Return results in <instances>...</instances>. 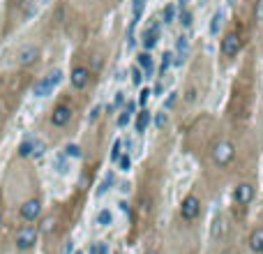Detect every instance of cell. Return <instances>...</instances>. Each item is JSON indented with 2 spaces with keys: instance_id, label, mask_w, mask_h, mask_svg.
Wrapping results in <instances>:
<instances>
[{
  "instance_id": "obj_1",
  "label": "cell",
  "mask_w": 263,
  "mask_h": 254,
  "mask_svg": "<svg viewBox=\"0 0 263 254\" xmlns=\"http://www.w3.org/2000/svg\"><path fill=\"white\" fill-rule=\"evenodd\" d=\"M238 125H224L212 118H199L185 134V148L199 159L208 185H219L240 171L245 146L238 141Z\"/></svg>"
},
{
  "instance_id": "obj_3",
  "label": "cell",
  "mask_w": 263,
  "mask_h": 254,
  "mask_svg": "<svg viewBox=\"0 0 263 254\" xmlns=\"http://www.w3.org/2000/svg\"><path fill=\"white\" fill-rule=\"evenodd\" d=\"M249 23H245L243 19H233L226 26L224 35H222V42H219V56H222V62H233L243 53L247 44V37H249Z\"/></svg>"
},
{
  "instance_id": "obj_35",
  "label": "cell",
  "mask_w": 263,
  "mask_h": 254,
  "mask_svg": "<svg viewBox=\"0 0 263 254\" xmlns=\"http://www.w3.org/2000/svg\"><path fill=\"white\" fill-rule=\"evenodd\" d=\"M125 102V93H118V95H115V106H120Z\"/></svg>"
},
{
  "instance_id": "obj_22",
  "label": "cell",
  "mask_w": 263,
  "mask_h": 254,
  "mask_svg": "<svg viewBox=\"0 0 263 254\" xmlns=\"http://www.w3.org/2000/svg\"><path fill=\"white\" fill-rule=\"evenodd\" d=\"M175 14H178L175 5H173V2H169L167 7H164V17H162V23H173V21H175Z\"/></svg>"
},
{
  "instance_id": "obj_19",
  "label": "cell",
  "mask_w": 263,
  "mask_h": 254,
  "mask_svg": "<svg viewBox=\"0 0 263 254\" xmlns=\"http://www.w3.org/2000/svg\"><path fill=\"white\" fill-rule=\"evenodd\" d=\"M148 123H150V114L146 111V109H143V111H139V114H136V132H139V134H143V132H146V127H148Z\"/></svg>"
},
{
  "instance_id": "obj_2",
  "label": "cell",
  "mask_w": 263,
  "mask_h": 254,
  "mask_svg": "<svg viewBox=\"0 0 263 254\" xmlns=\"http://www.w3.org/2000/svg\"><path fill=\"white\" fill-rule=\"evenodd\" d=\"M254 60L243 62V67L238 70L236 79L231 83V95L226 102V120L231 125L245 127L252 118V109H254V97H256V77H254Z\"/></svg>"
},
{
  "instance_id": "obj_34",
  "label": "cell",
  "mask_w": 263,
  "mask_h": 254,
  "mask_svg": "<svg viewBox=\"0 0 263 254\" xmlns=\"http://www.w3.org/2000/svg\"><path fill=\"white\" fill-rule=\"evenodd\" d=\"M152 95V93H150L148 88H146V90H141V104H146V102H148V97Z\"/></svg>"
},
{
  "instance_id": "obj_27",
  "label": "cell",
  "mask_w": 263,
  "mask_h": 254,
  "mask_svg": "<svg viewBox=\"0 0 263 254\" xmlns=\"http://www.w3.org/2000/svg\"><path fill=\"white\" fill-rule=\"evenodd\" d=\"M65 155H67V157H81L79 146H74V143H70V146L65 148Z\"/></svg>"
},
{
  "instance_id": "obj_26",
  "label": "cell",
  "mask_w": 263,
  "mask_h": 254,
  "mask_svg": "<svg viewBox=\"0 0 263 254\" xmlns=\"http://www.w3.org/2000/svg\"><path fill=\"white\" fill-rule=\"evenodd\" d=\"M19 155H21V157H30V155H33V141H26V143H21V148H19Z\"/></svg>"
},
{
  "instance_id": "obj_5",
  "label": "cell",
  "mask_w": 263,
  "mask_h": 254,
  "mask_svg": "<svg viewBox=\"0 0 263 254\" xmlns=\"http://www.w3.org/2000/svg\"><path fill=\"white\" fill-rule=\"evenodd\" d=\"M203 213V199L199 190H189L185 194V199L180 201V219L187 222V224H194L196 219L201 217Z\"/></svg>"
},
{
  "instance_id": "obj_31",
  "label": "cell",
  "mask_w": 263,
  "mask_h": 254,
  "mask_svg": "<svg viewBox=\"0 0 263 254\" xmlns=\"http://www.w3.org/2000/svg\"><path fill=\"white\" fill-rule=\"evenodd\" d=\"M120 146H123L120 141H115V143H113V153H111V159H113V162L120 159Z\"/></svg>"
},
{
  "instance_id": "obj_6",
  "label": "cell",
  "mask_w": 263,
  "mask_h": 254,
  "mask_svg": "<svg viewBox=\"0 0 263 254\" xmlns=\"http://www.w3.org/2000/svg\"><path fill=\"white\" fill-rule=\"evenodd\" d=\"M254 196H256V183L252 178L243 176L236 183V187H233V194H231L233 206H236V208H247L249 203L254 201Z\"/></svg>"
},
{
  "instance_id": "obj_18",
  "label": "cell",
  "mask_w": 263,
  "mask_h": 254,
  "mask_svg": "<svg viewBox=\"0 0 263 254\" xmlns=\"http://www.w3.org/2000/svg\"><path fill=\"white\" fill-rule=\"evenodd\" d=\"M134 5H132V14H134V19H132V26H136L141 21V14H143V7H146V2L148 0H132Z\"/></svg>"
},
{
  "instance_id": "obj_15",
  "label": "cell",
  "mask_w": 263,
  "mask_h": 254,
  "mask_svg": "<svg viewBox=\"0 0 263 254\" xmlns=\"http://www.w3.org/2000/svg\"><path fill=\"white\" fill-rule=\"evenodd\" d=\"M136 65L141 67V72L146 74V77H152V72H155V60H152V56L148 51H141L136 56Z\"/></svg>"
},
{
  "instance_id": "obj_4",
  "label": "cell",
  "mask_w": 263,
  "mask_h": 254,
  "mask_svg": "<svg viewBox=\"0 0 263 254\" xmlns=\"http://www.w3.org/2000/svg\"><path fill=\"white\" fill-rule=\"evenodd\" d=\"M210 70H208V65L206 60H196L192 65V70L187 74V81H185V88H183V99L187 104H196V102H201V97L208 93V88H210Z\"/></svg>"
},
{
  "instance_id": "obj_23",
  "label": "cell",
  "mask_w": 263,
  "mask_h": 254,
  "mask_svg": "<svg viewBox=\"0 0 263 254\" xmlns=\"http://www.w3.org/2000/svg\"><path fill=\"white\" fill-rule=\"evenodd\" d=\"M132 114H134V102H130V104L125 106V111L120 114V118H118V127H125V125L130 123Z\"/></svg>"
},
{
  "instance_id": "obj_21",
  "label": "cell",
  "mask_w": 263,
  "mask_h": 254,
  "mask_svg": "<svg viewBox=\"0 0 263 254\" xmlns=\"http://www.w3.org/2000/svg\"><path fill=\"white\" fill-rule=\"evenodd\" d=\"M189 56V46H187V37H178V62H183Z\"/></svg>"
},
{
  "instance_id": "obj_17",
  "label": "cell",
  "mask_w": 263,
  "mask_h": 254,
  "mask_svg": "<svg viewBox=\"0 0 263 254\" xmlns=\"http://www.w3.org/2000/svg\"><path fill=\"white\" fill-rule=\"evenodd\" d=\"M252 23L263 30V0H256L254 9H252Z\"/></svg>"
},
{
  "instance_id": "obj_14",
  "label": "cell",
  "mask_w": 263,
  "mask_h": 254,
  "mask_svg": "<svg viewBox=\"0 0 263 254\" xmlns=\"http://www.w3.org/2000/svg\"><path fill=\"white\" fill-rule=\"evenodd\" d=\"M37 56H39L37 46H23V49L17 53V62L26 67V65H33V62L37 60Z\"/></svg>"
},
{
  "instance_id": "obj_28",
  "label": "cell",
  "mask_w": 263,
  "mask_h": 254,
  "mask_svg": "<svg viewBox=\"0 0 263 254\" xmlns=\"http://www.w3.org/2000/svg\"><path fill=\"white\" fill-rule=\"evenodd\" d=\"M118 167H120V171H130V167H132L130 155H123V157L118 159Z\"/></svg>"
},
{
  "instance_id": "obj_13",
  "label": "cell",
  "mask_w": 263,
  "mask_h": 254,
  "mask_svg": "<svg viewBox=\"0 0 263 254\" xmlns=\"http://www.w3.org/2000/svg\"><path fill=\"white\" fill-rule=\"evenodd\" d=\"M39 213H42V203L37 201V199H28L21 206V219H26V222H35L39 217Z\"/></svg>"
},
{
  "instance_id": "obj_8",
  "label": "cell",
  "mask_w": 263,
  "mask_h": 254,
  "mask_svg": "<svg viewBox=\"0 0 263 254\" xmlns=\"http://www.w3.org/2000/svg\"><path fill=\"white\" fill-rule=\"evenodd\" d=\"M159 35H162V23H159L157 19H152L146 30H143V35H141V44H143V49L150 51V49H155V44L159 42Z\"/></svg>"
},
{
  "instance_id": "obj_30",
  "label": "cell",
  "mask_w": 263,
  "mask_h": 254,
  "mask_svg": "<svg viewBox=\"0 0 263 254\" xmlns=\"http://www.w3.org/2000/svg\"><path fill=\"white\" fill-rule=\"evenodd\" d=\"M90 254H106V245L104 243H95L90 247Z\"/></svg>"
},
{
  "instance_id": "obj_11",
  "label": "cell",
  "mask_w": 263,
  "mask_h": 254,
  "mask_svg": "<svg viewBox=\"0 0 263 254\" xmlns=\"http://www.w3.org/2000/svg\"><path fill=\"white\" fill-rule=\"evenodd\" d=\"M70 81H72V88H74V90H83V88L90 83V70H88L86 65H76V67L72 70Z\"/></svg>"
},
{
  "instance_id": "obj_12",
  "label": "cell",
  "mask_w": 263,
  "mask_h": 254,
  "mask_svg": "<svg viewBox=\"0 0 263 254\" xmlns=\"http://www.w3.org/2000/svg\"><path fill=\"white\" fill-rule=\"evenodd\" d=\"M72 120V106L70 104H58L51 111V125L53 127H65Z\"/></svg>"
},
{
  "instance_id": "obj_25",
  "label": "cell",
  "mask_w": 263,
  "mask_h": 254,
  "mask_svg": "<svg viewBox=\"0 0 263 254\" xmlns=\"http://www.w3.org/2000/svg\"><path fill=\"white\" fill-rule=\"evenodd\" d=\"M132 83H134V86H141V83H143V72H141L139 65L132 67Z\"/></svg>"
},
{
  "instance_id": "obj_33",
  "label": "cell",
  "mask_w": 263,
  "mask_h": 254,
  "mask_svg": "<svg viewBox=\"0 0 263 254\" xmlns=\"http://www.w3.org/2000/svg\"><path fill=\"white\" fill-rule=\"evenodd\" d=\"M164 123H167V114L162 111V114H157V120H155V125H157L159 130H162V127H164Z\"/></svg>"
},
{
  "instance_id": "obj_9",
  "label": "cell",
  "mask_w": 263,
  "mask_h": 254,
  "mask_svg": "<svg viewBox=\"0 0 263 254\" xmlns=\"http://www.w3.org/2000/svg\"><path fill=\"white\" fill-rule=\"evenodd\" d=\"M35 243H37V229L35 227L19 229V234H17V250L26 252V250H30Z\"/></svg>"
},
{
  "instance_id": "obj_20",
  "label": "cell",
  "mask_w": 263,
  "mask_h": 254,
  "mask_svg": "<svg viewBox=\"0 0 263 254\" xmlns=\"http://www.w3.org/2000/svg\"><path fill=\"white\" fill-rule=\"evenodd\" d=\"M180 23H183L185 28H189L194 23V14H192V9L187 7L183 2V7H180Z\"/></svg>"
},
{
  "instance_id": "obj_16",
  "label": "cell",
  "mask_w": 263,
  "mask_h": 254,
  "mask_svg": "<svg viewBox=\"0 0 263 254\" xmlns=\"http://www.w3.org/2000/svg\"><path fill=\"white\" fill-rule=\"evenodd\" d=\"M224 231H226L224 215H217V217L212 219V224H210V238H212V240H219V238L224 236Z\"/></svg>"
},
{
  "instance_id": "obj_39",
  "label": "cell",
  "mask_w": 263,
  "mask_h": 254,
  "mask_svg": "<svg viewBox=\"0 0 263 254\" xmlns=\"http://www.w3.org/2000/svg\"><path fill=\"white\" fill-rule=\"evenodd\" d=\"M115 254H120V252H115Z\"/></svg>"
},
{
  "instance_id": "obj_10",
  "label": "cell",
  "mask_w": 263,
  "mask_h": 254,
  "mask_svg": "<svg viewBox=\"0 0 263 254\" xmlns=\"http://www.w3.org/2000/svg\"><path fill=\"white\" fill-rule=\"evenodd\" d=\"M247 247L252 254H263V222L252 227L249 236H247Z\"/></svg>"
},
{
  "instance_id": "obj_38",
  "label": "cell",
  "mask_w": 263,
  "mask_h": 254,
  "mask_svg": "<svg viewBox=\"0 0 263 254\" xmlns=\"http://www.w3.org/2000/svg\"><path fill=\"white\" fill-rule=\"evenodd\" d=\"M76 254H83V252H76Z\"/></svg>"
},
{
  "instance_id": "obj_7",
  "label": "cell",
  "mask_w": 263,
  "mask_h": 254,
  "mask_svg": "<svg viewBox=\"0 0 263 254\" xmlns=\"http://www.w3.org/2000/svg\"><path fill=\"white\" fill-rule=\"evenodd\" d=\"M62 81V72L60 70H53L49 72L46 77H42V79L35 83V88H33V93H35V97H46L51 95L53 90L58 88V83Z\"/></svg>"
},
{
  "instance_id": "obj_32",
  "label": "cell",
  "mask_w": 263,
  "mask_h": 254,
  "mask_svg": "<svg viewBox=\"0 0 263 254\" xmlns=\"http://www.w3.org/2000/svg\"><path fill=\"white\" fill-rule=\"evenodd\" d=\"M53 227H56V219H53V217H46V219H44V224H42V231H46V234H49Z\"/></svg>"
},
{
  "instance_id": "obj_29",
  "label": "cell",
  "mask_w": 263,
  "mask_h": 254,
  "mask_svg": "<svg viewBox=\"0 0 263 254\" xmlns=\"http://www.w3.org/2000/svg\"><path fill=\"white\" fill-rule=\"evenodd\" d=\"M222 19H224V14L219 12L217 17H215V21H212V26H210V33H212V35H215V33L219 30V26H222Z\"/></svg>"
},
{
  "instance_id": "obj_36",
  "label": "cell",
  "mask_w": 263,
  "mask_h": 254,
  "mask_svg": "<svg viewBox=\"0 0 263 254\" xmlns=\"http://www.w3.org/2000/svg\"><path fill=\"white\" fill-rule=\"evenodd\" d=\"M146 254H159V252H157V250H148V252H146Z\"/></svg>"
},
{
  "instance_id": "obj_37",
  "label": "cell",
  "mask_w": 263,
  "mask_h": 254,
  "mask_svg": "<svg viewBox=\"0 0 263 254\" xmlns=\"http://www.w3.org/2000/svg\"><path fill=\"white\" fill-rule=\"evenodd\" d=\"M222 254H231V252H222Z\"/></svg>"
},
{
  "instance_id": "obj_24",
  "label": "cell",
  "mask_w": 263,
  "mask_h": 254,
  "mask_svg": "<svg viewBox=\"0 0 263 254\" xmlns=\"http://www.w3.org/2000/svg\"><path fill=\"white\" fill-rule=\"evenodd\" d=\"M111 222H113V215H111V211H99L97 213V224H99V227H109V224H111Z\"/></svg>"
}]
</instances>
